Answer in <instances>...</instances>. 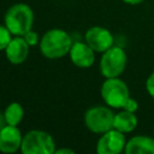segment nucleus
Here are the masks:
<instances>
[{
  "instance_id": "f8f14e48",
  "label": "nucleus",
  "mask_w": 154,
  "mask_h": 154,
  "mask_svg": "<svg viewBox=\"0 0 154 154\" xmlns=\"http://www.w3.org/2000/svg\"><path fill=\"white\" fill-rule=\"evenodd\" d=\"M126 154H154V138L138 135L126 141L125 150Z\"/></svg>"
},
{
  "instance_id": "0eeeda50",
  "label": "nucleus",
  "mask_w": 154,
  "mask_h": 154,
  "mask_svg": "<svg viewBox=\"0 0 154 154\" xmlns=\"http://www.w3.org/2000/svg\"><path fill=\"white\" fill-rule=\"evenodd\" d=\"M125 146L126 140L124 132L112 128L101 134L96 143V152L99 154H119L125 150Z\"/></svg>"
},
{
  "instance_id": "4468645a",
  "label": "nucleus",
  "mask_w": 154,
  "mask_h": 154,
  "mask_svg": "<svg viewBox=\"0 0 154 154\" xmlns=\"http://www.w3.org/2000/svg\"><path fill=\"white\" fill-rule=\"evenodd\" d=\"M4 116H5L7 124L19 125V123L23 120V117H24L23 106L19 102H11L6 106V108L4 111Z\"/></svg>"
},
{
  "instance_id": "2eb2a0df",
  "label": "nucleus",
  "mask_w": 154,
  "mask_h": 154,
  "mask_svg": "<svg viewBox=\"0 0 154 154\" xmlns=\"http://www.w3.org/2000/svg\"><path fill=\"white\" fill-rule=\"evenodd\" d=\"M12 34L11 31L7 29V26L4 24H0V51H5L6 46L8 45V42L12 38Z\"/></svg>"
},
{
  "instance_id": "423d86ee",
  "label": "nucleus",
  "mask_w": 154,
  "mask_h": 154,
  "mask_svg": "<svg viewBox=\"0 0 154 154\" xmlns=\"http://www.w3.org/2000/svg\"><path fill=\"white\" fill-rule=\"evenodd\" d=\"M114 113L108 106H93L84 113V125L94 134H103L113 128Z\"/></svg>"
},
{
  "instance_id": "ddd939ff",
  "label": "nucleus",
  "mask_w": 154,
  "mask_h": 154,
  "mask_svg": "<svg viewBox=\"0 0 154 154\" xmlns=\"http://www.w3.org/2000/svg\"><path fill=\"white\" fill-rule=\"evenodd\" d=\"M137 117L134 112H129V111H120L119 113L114 114V119H113V128L128 134L131 132L136 129L137 126Z\"/></svg>"
},
{
  "instance_id": "39448f33",
  "label": "nucleus",
  "mask_w": 154,
  "mask_h": 154,
  "mask_svg": "<svg viewBox=\"0 0 154 154\" xmlns=\"http://www.w3.org/2000/svg\"><path fill=\"white\" fill-rule=\"evenodd\" d=\"M126 53L122 47L112 46L102 53L100 59V72L105 78L119 77L126 66Z\"/></svg>"
},
{
  "instance_id": "7ed1b4c3",
  "label": "nucleus",
  "mask_w": 154,
  "mask_h": 154,
  "mask_svg": "<svg viewBox=\"0 0 154 154\" xmlns=\"http://www.w3.org/2000/svg\"><path fill=\"white\" fill-rule=\"evenodd\" d=\"M55 149L54 138L43 130H30L23 136L20 146L23 154H53Z\"/></svg>"
},
{
  "instance_id": "1a4fd4ad",
  "label": "nucleus",
  "mask_w": 154,
  "mask_h": 154,
  "mask_svg": "<svg viewBox=\"0 0 154 154\" xmlns=\"http://www.w3.org/2000/svg\"><path fill=\"white\" fill-rule=\"evenodd\" d=\"M95 53L96 52L85 41H77L72 43L69 55L73 65L81 69H88L95 61Z\"/></svg>"
},
{
  "instance_id": "6ab92c4d",
  "label": "nucleus",
  "mask_w": 154,
  "mask_h": 154,
  "mask_svg": "<svg viewBox=\"0 0 154 154\" xmlns=\"http://www.w3.org/2000/svg\"><path fill=\"white\" fill-rule=\"evenodd\" d=\"M63 153H65V154H73L75 150L70 149V148H58V149H55V154H63Z\"/></svg>"
},
{
  "instance_id": "f03ea898",
  "label": "nucleus",
  "mask_w": 154,
  "mask_h": 154,
  "mask_svg": "<svg viewBox=\"0 0 154 154\" xmlns=\"http://www.w3.org/2000/svg\"><path fill=\"white\" fill-rule=\"evenodd\" d=\"M4 22L13 36H23L25 32L32 29V8L26 4H14L6 11Z\"/></svg>"
},
{
  "instance_id": "f3484780",
  "label": "nucleus",
  "mask_w": 154,
  "mask_h": 154,
  "mask_svg": "<svg viewBox=\"0 0 154 154\" xmlns=\"http://www.w3.org/2000/svg\"><path fill=\"white\" fill-rule=\"evenodd\" d=\"M123 109H125V111H129V112H136L137 109H138V103H137V101L135 100V99H132V97H129L128 100H126V102L124 103V106H123Z\"/></svg>"
},
{
  "instance_id": "f257e3e1",
  "label": "nucleus",
  "mask_w": 154,
  "mask_h": 154,
  "mask_svg": "<svg viewBox=\"0 0 154 154\" xmlns=\"http://www.w3.org/2000/svg\"><path fill=\"white\" fill-rule=\"evenodd\" d=\"M71 36L59 28H53L46 31L40 40V51L48 59H60L69 54L72 46Z\"/></svg>"
},
{
  "instance_id": "9d476101",
  "label": "nucleus",
  "mask_w": 154,
  "mask_h": 154,
  "mask_svg": "<svg viewBox=\"0 0 154 154\" xmlns=\"http://www.w3.org/2000/svg\"><path fill=\"white\" fill-rule=\"evenodd\" d=\"M23 135L17 125L6 124L0 130V152L11 154L20 149Z\"/></svg>"
},
{
  "instance_id": "dca6fc26",
  "label": "nucleus",
  "mask_w": 154,
  "mask_h": 154,
  "mask_svg": "<svg viewBox=\"0 0 154 154\" xmlns=\"http://www.w3.org/2000/svg\"><path fill=\"white\" fill-rule=\"evenodd\" d=\"M23 37H24V40L28 42V45L30 46V47H32V46H36L37 43H40V40H41V37H38V34L35 31V30H29L28 32H25L24 35H23Z\"/></svg>"
},
{
  "instance_id": "9b49d317",
  "label": "nucleus",
  "mask_w": 154,
  "mask_h": 154,
  "mask_svg": "<svg viewBox=\"0 0 154 154\" xmlns=\"http://www.w3.org/2000/svg\"><path fill=\"white\" fill-rule=\"evenodd\" d=\"M29 47L23 36H13L5 48L6 59L14 65L24 63L29 55Z\"/></svg>"
},
{
  "instance_id": "a211bd4d",
  "label": "nucleus",
  "mask_w": 154,
  "mask_h": 154,
  "mask_svg": "<svg viewBox=\"0 0 154 154\" xmlns=\"http://www.w3.org/2000/svg\"><path fill=\"white\" fill-rule=\"evenodd\" d=\"M146 90L149 94V96L154 99V72H152L146 81Z\"/></svg>"
},
{
  "instance_id": "6e6552de",
  "label": "nucleus",
  "mask_w": 154,
  "mask_h": 154,
  "mask_svg": "<svg viewBox=\"0 0 154 154\" xmlns=\"http://www.w3.org/2000/svg\"><path fill=\"white\" fill-rule=\"evenodd\" d=\"M84 41L96 53H103L114 45V37L111 31L99 25L91 26L85 31Z\"/></svg>"
},
{
  "instance_id": "20e7f679",
  "label": "nucleus",
  "mask_w": 154,
  "mask_h": 154,
  "mask_svg": "<svg viewBox=\"0 0 154 154\" xmlns=\"http://www.w3.org/2000/svg\"><path fill=\"white\" fill-rule=\"evenodd\" d=\"M101 97L111 108H123L126 100L130 97V91L126 83L119 77L106 78L101 85Z\"/></svg>"
},
{
  "instance_id": "412c9836",
  "label": "nucleus",
  "mask_w": 154,
  "mask_h": 154,
  "mask_svg": "<svg viewBox=\"0 0 154 154\" xmlns=\"http://www.w3.org/2000/svg\"><path fill=\"white\" fill-rule=\"evenodd\" d=\"M6 124H7V123H6L5 116H4V113H1V112H0V130H1Z\"/></svg>"
},
{
  "instance_id": "aec40b11",
  "label": "nucleus",
  "mask_w": 154,
  "mask_h": 154,
  "mask_svg": "<svg viewBox=\"0 0 154 154\" xmlns=\"http://www.w3.org/2000/svg\"><path fill=\"white\" fill-rule=\"evenodd\" d=\"M122 1L125 4H129V5H138V4L143 2L144 0H122Z\"/></svg>"
}]
</instances>
